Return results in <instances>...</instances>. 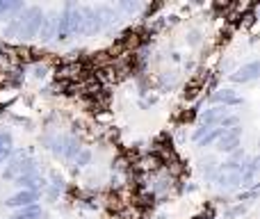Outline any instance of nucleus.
<instances>
[{
    "label": "nucleus",
    "instance_id": "obj_1",
    "mask_svg": "<svg viewBox=\"0 0 260 219\" xmlns=\"http://www.w3.org/2000/svg\"><path fill=\"white\" fill-rule=\"evenodd\" d=\"M46 12L41 7H23L16 16L9 18V23L5 25V37L9 39H35L41 30Z\"/></svg>",
    "mask_w": 260,
    "mask_h": 219
},
{
    "label": "nucleus",
    "instance_id": "obj_2",
    "mask_svg": "<svg viewBox=\"0 0 260 219\" xmlns=\"http://www.w3.org/2000/svg\"><path fill=\"white\" fill-rule=\"evenodd\" d=\"M215 146H217V151L226 153V155H231L233 151H238V146H240V126L238 128L224 130V135L215 142Z\"/></svg>",
    "mask_w": 260,
    "mask_h": 219
},
{
    "label": "nucleus",
    "instance_id": "obj_3",
    "mask_svg": "<svg viewBox=\"0 0 260 219\" xmlns=\"http://www.w3.org/2000/svg\"><path fill=\"white\" fill-rule=\"evenodd\" d=\"M37 201H39V194L37 192H30V190H18L16 194H12V197L5 201V206L12 208V210H21V208L35 206Z\"/></svg>",
    "mask_w": 260,
    "mask_h": 219
},
{
    "label": "nucleus",
    "instance_id": "obj_4",
    "mask_svg": "<svg viewBox=\"0 0 260 219\" xmlns=\"http://www.w3.org/2000/svg\"><path fill=\"white\" fill-rule=\"evenodd\" d=\"M258 76H260V64H258V59H251L249 64L240 67L235 73H231V80L238 82V85H247V82L256 80Z\"/></svg>",
    "mask_w": 260,
    "mask_h": 219
},
{
    "label": "nucleus",
    "instance_id": "obj_5",
    "mask_svg": "<svg viewBox=\"0 0 260 219\" xmlns=\"http://www.w3.org/2000/svg\"><path fill=\"white\" fill-rule=\"evenodd\" d=\"M231 108H221V105H212V108L203 110L201 114H199V121H201V126H219V121L224 119V116L231 114Z\"/></svg>",
    "mask_w": 260,
    "mask_h": 219
},
{
    "label": "nucleus",
    "instance_id": "obj_6",
    "mask_svg": "<svg viewBox=\"0 0 260 219\" xmlns=\"http://www.w3.org/2000/svg\"><path fill=\"white\" fill-rule=\"evenodd\" d=\"M210 101L215 105H221V108H233V105H242V96L235 89H217L215 94L210 96Z\"/></svg>",
    "mask_w": 260,
    "mask_h": 219
},
{
    "label": "nucleus",
    "instance_id": "obj_7",
    "mask_svg": "<svg viewBox=\"0 0 260 219\" xmlns=\"http://www.w3.org/2000/svg\"><path fill=\"white\" fill-rule=\"evenodd\" d=\"M9 219H41V206L35 203V206L21 208V210H14Z\"/></svg>",
    "mask_w": 260,
    "mask_h": 219
},
{
    "label": "nucleus",
    "instance_id": "obj_8",
    "mask_svg": "<svg viewBox=\"0 0 260 219\" xmlns=\"http://www.w3.org/2000/svg\"><path fill=\"white\" fill-rule=\"evenodd\" d=\"M12 155V135L7 130H0V165L9 160Z\"/></svg>",
    "mask_w": 260,
    "mask_h": 219
},
{
    "label": "nucleus",
    "instance_id": "obj_9",
    "mask_svg": "<svg viewBox=\"0 0 260 219\" xmlns=\"http://www.w3.org/2000/svg\"><path fill=\"white\" fill-rule=\"evenodd\" d=\"M217 169H219V165H217V162L212 160V158H206V160H201V174L206 176L208 180H212V178H215Z\"/></svg>",
    "mask_w": 260,
    "mask_h": 219
},
{
    "label": "nucleus",
    "instance_id": "obj_10",
    "mask_svg": "<svg viewBox=\"0 0 260 219\" xmlns=\"http://www.w3.org/2000/svg\"><path fill=\"white\" fill-rule=\"evenodd\" d=\"M89 160H91V151H89V148H80V151H78V155L73 158L71 162H73L76 167H85Z\"/></svg>",
    "mask_w": 260,
    "mask_h": 219
},
{
    "label": "nucleus",
    "instance_id": "obj_11",
    "mask_svg": "<svg viewBox=\"0 0 260 219\" xmlns=\"http://www.w3.org/2000/svg\"><path fill=\"white\" fill-rule=\"evenodd\" d=\"M32 71H35V78H46L48 69H46V64H35V67H32Z\"/></svg>",
    "mask_w": 260,
    "mask_h": 219
},
{
    "label": "nucleus",
    "instance_id": "obj_12",
    "mask_svg": "<svg viewBox=\"0 0 260 219\" xmlns=\"http://www.w3.org/2000/svg\"><path fill=\"white\" fill-rule=\"evenodd\" d=\"M187 41H189V44H192V46H197V44H199V41H201V39H199V35H197V32H192Z\"/></svg>",
    "mask_w": 260,
    "mask_h": 219
}]
</instances>
